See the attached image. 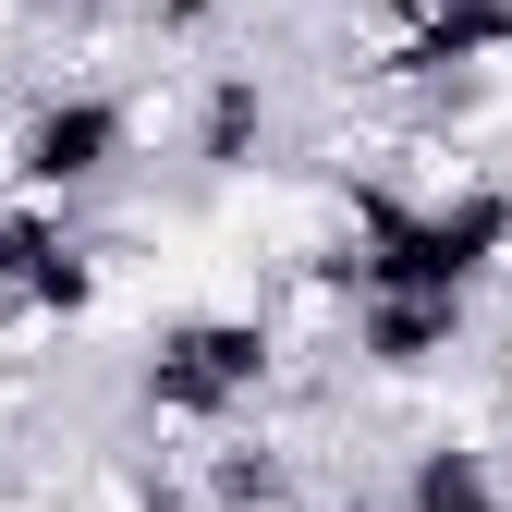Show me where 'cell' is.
<instances>
[{
  "mask_svg": "<svg viewBox=\"0 0 512 512\" xmlns=\"http://www.w3.org/2000/svg\"><path fill=\"white\" fill-rule=\"evenodd\" d=\"M110 171H135L122 86H98V74H49V86H25V196H37V208H86Z\"/></svg>",
  "mask_w": 512,
  "mask_h": 512,
  "instance_id": "6da1fadb",
  "label": "cell"
},
{
  "mask_svg": "<svg viewBox=\"0 0 512 512\" xmlns=\"http://www.w3.org/2000/svg\"><path fill=\"white\" fill-rule=\"evenodd\" d=\"M49 37V0H0V86H13V61Z\"/></svg>",
  "mask_w": 512,
  "mask_h": 512,
  "instance_id": "7a4b0ae2",
  "label": "cell"
}]
</instances>
